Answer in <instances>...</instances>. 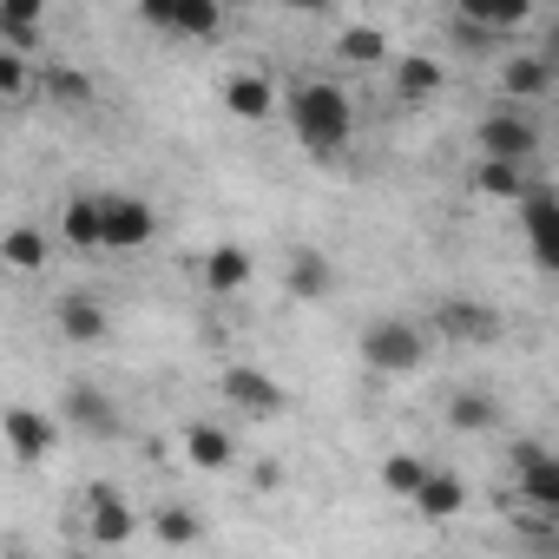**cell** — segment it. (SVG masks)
<instances>
[{
    "label": "cell",
    "mask_w": 559,
    "mask_h": 559,
    "mask_svg": "<svg viewBox=\"0 0 559 559\" xmlns=\"http://www.w3.org/2000/svg\"><path fill=\"white\" fill-rule=\"evenodd\" d=\"M217 395H224V408L243 415V421H276V415H290V389L276 382L270 369H257V362H224V369H217Z\"/></svg>",
    "instance_id": "cell-5"
},
{
    "label": "cell",
    "mask_w": 559,
    "mask_h": 559,
    "mask_svg": "<svg viewBox=\"0 0 559 559\" xmlns=\"http://www.w3.org/2000/svg\"><path fill=\"white\" fill-rule=\"evenodd\" d=\"M421 323H428L441 343H461V349H487V343H500V330H507V317H500L487 297H441Z\"/></svg>",
    "instance_id": "cell-7"
},
{
    "label": "cell",
    "mask_w": 559,
    "mask_h": 559,
    "mask_svg": "<svg viewBox=\"0 0 559 559\" xmlns=\"http://www.w3.org/2000/svg\"><path fill=\"white\" fill-rule=\"evenodd\" d=\"M428 343H435L428 323H415V317H376V323L356 336V356H362L369 376L402 382V376H421V369H428Z\"/></svg>",
    "instance_id": "cell-2"
},
{
    "label": "cell",
    "mask_w": 559,
    "mask_h": 559,
    "mask_svg": "<svg viewBox=\"0 0 559 559\" xmlns=\"http://www.w3.org/2000/svg\"><path fill=\"white\" fill-rule=\"evenodd\" d=\"M441 421H448L454 435H493V428H500V395H493V389H474V382H461V389L448 395Z\"/></svg>",
    "instance_id": "cell-21"
},
{
    "label": "cell",
    "mask_w": 559,
    "mask_h": 559,
    "mask_svg": "<svg viewBox=\"0 0 559 559\" xmlns=\"http://www.w3.org/2000/svg\"><path fill=\"white\" fill-rule=\"evenodd\" d=\"M139 21L152 27V34H171V40H217L224 34V8L217 0H139Z\"/></svg>",
    "instance_id": "cell-9"
},
{
    "label": "cell",
    "mask_w": 559,
    "mask_h": 559,
    "mask_svg": "<svg viewBox=\"0 0 559 559\" xmlns=\"http://www.w3.org/2000/svg\"><path fill=\"white\" fill-rule=\"evenodd\" d=\"M336 60H343V67H382V60H389V34L369 27V21H356V27L336 34Z\"/></svg>",
    "instance_id": "cell-28"
},
{
    "label": "cell",
    "mask_w": 559,
    "mask_h": 559,
    "mask_svg": "<svg viewBox=\"0 0 559 559\" xmlns=\"http://www.w3.org/2000/svg\"><path fill=\"white\" fill-rule=\"evenodd\" d=\"M152 533H158V546H198L204 539V513L198 507H185V500H158L152 507Z\"/></svg>",
    "instance_id": "cell-25"
},
{
    "label": "cell",
    "mask_w": 559,
    "mask_h": 559,
    "mask_svg": "<svg viewBox=\"0 0 559 559\" xmlns=\"http://www.w3.org/2000/svg\"><path fill=\"white\" fill-rule=\"evenodd\" d=\"M8 559H40V552H27V546H21V539H14V546H8Z\"/></svg>",
    "instance_id": "cell-34"
},
{
    "label": "cell",
    "mask_w": 559,
    "mask_h": 559,
    "mask_svg": "<svg viewBox=\"0 0 559 559\" xmlns=\"http://www.w3.org/2000/svg\"><path fill=\"white\" fill-rule=\"evenodd\" d=\"M507 467H513V493L526 500V513L559 520V448L520 435V441L507 448Z\"/></svg>",
    "instance_id": "cell-4"
},
{
    "label": "cell",
    "mask_w": 559,
    "mask_h": 559,
    "mask_svg": "<svg viewBox=\"0 0 559 559\" xmlns=\"http://www.w3.org/2000/svg\"><path fill=\"white\" fill-rule=\"evenodd\" d=\"M533 53H539V60H552V67H559V14H546V21H539V27H533Z\"/></svg>",
    "instance_id": "cell-32"
},
{
    "label": "cell",
    "mask_w": 559,
    "mask_h": 559,
    "mask_svg": "<svg viewBox=\"0 0 559 559\" xmlns=\"http://www.w3.org/2000/svg\"><path fill=\"white\" fill-rule=\"evenodd\" d=\"M493 86H500V106H539L552 86H559V67L552 60H539L533 47H513V53H500V73H493Z\"/></svg>",
    "instance_id": "cell-11"
},
{
    "label": "cell",
    "mask_w": 559,
    "mask_h": 559,
    "mask_svg": "<svg viewBox=\"0 0 559 559\" xmlns=\"http://www.w3.org/2000/svg\"><path fill=\"white\" fill-rule=\"evenodd\" d=\"M60 415H40V408H27V402H14L8 415H0V435H8V448H14V461L21 467H34V461H47L53 448H60Z\"/></svg>",
    "instance_id": "cell-14"
},
{
    "label": "cell",
    "mask_w": 559,
    "mask_h": 559,
    "mask_svg": "<svg viewBox=\"0 0 559 559\" xmlns=\"http://www.w3.org/2000/svg\"><path fill=\"white\" fill-rule=\"evenodd\" d=\"M73 559H93V552H73Z\"/></svg>",
    "instance_id": "cell-35"
},
{
    "label": "cell",
    "mask_w": 559,
    "mask_h": 559,
    "mask_svg": "<svg viewBox=\"0 0 559 559\" xmlns=\"http://www.w3.org/2000/svg\"><path fill=\"white\" fill-rule=\"evenodd\" d=\"M441 86H448L441 53H395V67H389L395 106H428V99H441Z\"/></svg>",
    "instance_id": "cell-16"
},
{
    "label": "cell",
    "mask_w": 559,
    "mask_h": 559,
    "mask_svg": "<svg viewBox=\"0 0 559 559\" xmlns=\"http://www.w3.org/2000/svg\"><path fill=\"white\" fill-rule=\"evenodd\" d=\"M415 513H421L428 526H448V520H461V513H467V480H461L454 467H435V474H428V487L415 493Z\"/></svg>",
    "instance_id": "cell-24"
},
{
    "label": "cell",
    "mask_w": 559,
    "mask_h": 559,
    "mask_svg": "<svg viewBox=\"0 0 559 559\" xmlns=\"http://www.w3.org/2000/svg\"><path fill=\"white\" fill-rule=\"evenodd\" d=\"M448 47H454V53H513V47H500V34H493V27H480L467 8H454V14H448Z\"/></svg>",
    "instance_id": "cell-30"
},
{
    "label": "cell",
    "mask_w": 559,
    "mask_h": 559,
    "mask_svg": "<svg viewBox=\"0 0 559 559\" xmlns=\"http://www.w3.org/2000/svg\"><path fill=\"white\" fill-rule=\"evenodd\" d=\"M284 119H290V132L310 158H343L349 139H356V99L336 80H297L284 93Z\"/></svg>",
    "instance_id": "cell-1"
},
{
    "label": "cell",
    "mask_w": 559,
    "mask_h": 559,
    "mask_svg": "<svg viewBox=\"0 0 559 559\" xmlns=\"http://www.w3.org/2000/svg\"><path fill=\"white\" fill-rule=\"evenodd\" d=\"M34 93H40V73H34V60L0 47V99H8V106H27Z\"/></svg>",
    "instance_id": "cell-31"
},
{
    "label": "cell",
    "mask_w": 559,
    "mask_h": 559,
    "mask_svg": "<svg viewBox=\"0 0 559 559\" xmlns=\"http://www.w3.org/2000/svg\"><path fill=\"white\" fill-rule=\"evenodd\" d=\"M284 297L290 304H323V297H336V263H330V250H290L284 257Z\"/></svg>",
    "instance_id": "cell-17"
},
{
    "label": "cell",
    "mask_w": 559,
    "mask_h": 559,
    "mask_svg": "<svg viewBox=\"0 0 559 559\" xmlns=\"http://www.w3.org/2000/svg\"><path fill=\"white\" fill-rule=\"evenodd\" d=\"M47 257H53V243H47V230H40V224H14V230H8V243H0V263H8L14 276L47 270Z\"/></svg>",
    "instance_id": "cell-26"
},
{
    "label": "cell",
    "mask_w": 559,
    "mask_h": 559,
    "mask_svg": "<svg viewBox=\"0 0 559 559\" xmlns=\"http://www.w3.org/2000/svg\"><path fill=\"white\" fill-rule=\"evenodd\" d=\"M474 152L493 158V165H520V171H533V158H539V126H533L520 106H493V112L474 119Z\"/></svg>",
    "instance_id": "cell-6"
},
{
    "label": "cell",
    "mask_w": 559,
    "mask_h": 559,
    "mask_svg": "<svg viewBox=\"0 0 559 559\" xmlns=\"http://www.w3.org/2000/svg\"><path fill=\"white\" fill-rule=\"evenodd\" d=\"M0 47L40 53V0H8V8H0Z\"/></svg>",
    "instance_id": "cell-27"
},
{
    "label": "cell",
    "mask_w": 559,
    "mask_h": 559,
    "mask_svg": "<svg viewBox=\"0 0 559 559\" xmlns=\"http://www.w3.org/2000/svg\"><path fill=\"white\" fill-rule=\"evenodd\" d=\"M217 99H224V112H230V119H243V126H263V119L284 112V93H276V80H270V73H257V67L230 73Z\"/></svg>",
    "instance_id": "cell-15"
},
{
    "label": "cell",
    "mask_w": 559,
    "mask_h": 559,
    "mask_svg": "<svg viewBox=\"0 0 559 559\" xmlns=\"http://www.w3.org/2000/svg\"><path fill=\"white\" fill-rule=\"evenodd\" d=\"M73 533L106 552V546H126V539L139 533V513H132V500H126L119 487L93 480V487H80V500H73Z\"/></svg>",
    "instance_id": "cell-3"
},
{
    "label": "cell",
    "mask_w": 559,
    "mask_h": 559,
    "mask_svg": "<svg viewBox=\"0 0 559 559\" xmlns=\"http://www.w3.org/2000/svg\"><path fill=\"white\" fill-rule=\"evenodd\" d=\"M520 237H526V257L559 276V191L552 185H533L526 204H520Z\"/></svg>",
    "instance_id": "cell-13"
},
{
    "label": "cell",
    "mask_w": 559,
    "mask_h": 559,
    "mask_svg": "<svg viewBox=\"0 0 559 559\" xmlns=\"http://www.w3.org/2000/svg\"><path fill=\"white\" fill-rule=\"evenodd\" d=\"M178 448H185V461L198 474H230V461H237V435L224 421H185L178 428Z\"/></svg>",
    "instance_id": "cell-19"
},
{
    "label": "cell",
    "mask_w": 559,
    "mask_h": 559,
    "mask_svg": "<svg viewBox=\"0 0 559 559\" xmlns=\"http://www.w3.org/2000/svg\"><path fill=\"white\" fill-rule=\"evenodd\" d=\"M428 474H435V461H421V454H408V448H402V454H382V487H389L395 500H408V507H415V493L428 487Z\"/></svg>",
    "instance_id": "cell-29"
},
{
    "label": "cell",
    "mask_w": 559,
    "mask_h": 559,
    "mask_svg": "<svg viewBox=\"0 0 559 559\" xmlns=\"http://www.w3.org/2000/svg\"><path fill=\"white\" fill-rule=\"evenodd\" d=\"M40 99H47V106H60V112H93V106H99V86H93V73H86V67L47 60V67H40Z\"/></svg>",
    "instance_id": "cell-20"
},
{
    "label": "cell",
    "mask_w": 559,
    "mask_h": 559,
    "mask_svg": "<svg viewBox=\"0 0 559 559\" xmlns=\"http://www.w3.org/2000/svg\"><path fill=\"white\" fill-rule=\"evenodd\" d=\"M60 421H67L73 435H86V441H119V435H126V408H119V395H106V389L86 382V376L67 382V395H60Z\"/></svg>",
    "instance_id": "cell-8"
},
{
    "label": "cell",
    "mask_w": 559,
    "mask_h": 559,
    "mask_svg": "<svg viewBox=\"0 0 559 559\" xmlns=\"http://www.w3.org/2000/svg\"><path fill=\"white\" fill-rule=\"evenodd\" d=\"M467 191L474 198H487V204H526V191H533V171H520V165H493V158H474V171H467Z\"/></svg>",
    "instance_id": "cell-22"
},
{
    "label": "cell",
    "mask_w": 559,
    "mask_h": 559,
    "mask_svg": "<svg viewBox=\"0 0 559 559\" xmlns=\"http://www.w3.org/2000/svg\"><path fill=\"white\" fill-rule=\"evenodd\" d=\"M520 559H559V533H520Z\"/></svg>",
    "instance_id": "cell-33"
},
{
    "label": "cell",
    "mask_w": 559,
    "mask_h": 559,
    "mask_svg": "<svg viewBox=\"0 0 559 559\" xmlns=\"http://www.w3.org/2000/svg\"><path fill=\"white\" fill-rule=\"evenodd\" d=\"M250 276H257V257H250L243 243H211V250L198 257V284H204V297H237Z\"/></svg>",
    "instance_id": "cell-18"
},
{
    "label": "cell",
    "mask_w": 559,
    "mask_h": 559,
    "mask_svg": "<svg viewBox=\"0 0 559 559\" xmlns=\"http://www.w3.org/2000/svg\"><path fill=\"white\" fill-rule=\"evenodd\" d=\"M60 243H67V250H106L99 191H73V198L60 204Z\"/></svg>",
    "instance_id": "cell-23"
},
{
    "label": "cell",
    "mask_w": 559,
    "mask_h": 559,
    "mask_svg": "<svg viewBox=\"0 0 559 559\" xmlns=\"http://www.w3.org/2000/svg\"><path fill=\"white\" fill-rule=\"evenodd\" d=\"M99 217H106V250H145L158 237V204L139 191H99Z\"/></svg>",
    "instance_id": "cell-10"
},
{
    "label": "cell",
    "mask_w": 559,
    "mask_h": 559,
    "mask_svg": "<svg viewBox=\"0 0 559 559\" xmlns=\"http://www.w3.org/2000/svg\"><path fill=\"white\" fill-rule=\"evenodd\" d=\"M53 330H60V343H73V349H99V343L112 336V310H106V297H93V290H60V297H53Z\"/></svg>",
    "instance_id": "cell-12"
}]
</instances>
